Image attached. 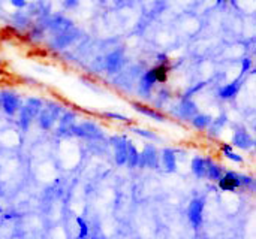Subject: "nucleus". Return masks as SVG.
Segmentation results:
<instances>
[{
	"label": "nucleus",
	"mask_w": 256,
	"mask_h": 239,
	"mask_svg": "<svg viewBox=\"0 0 256 239\" xmlns=\"http://www.w3.org/2000/svg\"><path fill=\"white\" fill-rule=\"evenodd\" d=\"M204 208H206V204L202 199H194L189 205V210H188V216H189V222L192 223V226L195 229H198L201 225H202V220H204Z\"/></svg>",
	"instance_id": "nucleus-1"
},
{
	"label": "nucleus",
	"mask_w": 256,
	"mask_h": 239,
	"mask_svg": "<svg viewBox=\"0 0 256 239\" xmlns=\"http://www.w3.org/2000/svg\"><path fill=\"white\" fill-rule=\"evenodd\" d=\"M134 132L135 133H140L141 136H144V138H148V139H154L156 136L153 135V133H150L148 130H142V129H134Z\"/></svg>",
	"instance_id": "nucleus-20"
},
{
	"label": "nucleus",
	"mask_w": 256,
	"mask_h": 239,
	"mask_svg": "<svg viewBox=\"0 0 256 239\" xmlns=\"http://www.w3.org/2000/svg\"><path fill=\"white\" fill-rule=\"evenodd\" d=\"M153 70H154L158 82H165L168 79V64L166 63H160L159 66L153 67Z\"/></svg>",
	"instance_id": "nucleus-17"
},
{
	"label": "nucleus",
	"mask_w": 256,
	"mask_h": 239,
	"mask_svg": "<svg viewBox=\"0 0 256 239\" xmlns=\"http://www.w3.org/2000/svg\"><path fill=\"white\" fill-rule=\"evenodd\" d=\"M192 124L200 130H204L212 126V118L206 114H196L195 117H192Z\"/></svg>",
	"instance_id": "nucleus-15"
},
{
	"label": "nucleus",
	"mask_w": 256,
	"mask_h": 239,
	"mask_svg": "<svg viewBox=\"0 0 256 239\" xmlns=\"http://www.w3.org/2000/svg\"><path fill=\"white\" fill-rule=\"evenodd\" d=\"M112 144H114V154H116L117 165H126V162H128V139L117 136V138H112Z\"/></svg>",
	"instance_id": "nucleus-4"
},
{
	"label": "nucleus",
	"mask_w": 256,
	"mask_h": 239,
	"mask_svg": "<svg viewBox=\"0 0 256 239\" xmlns=\"http://www.w3.org/2000/svg\"><path fill=\"white\" fill-rule=\"evenodd\" d=\"M132 106H134L138 112H141V114H144V115H147V117H150V118H153V120H156V121H165V117H164L159 111L152 109L150 106H146V105H141V103H134Z\"/></svg>",
	"instance_id": "nucleus-9"
},
{
	"label": "nucleus",
	"mask_w": 256,
	"mask_h": 239,
	"mask_svg": "<svg viewBox=\"0 0 256 239\" xmlns=\"http://www.w3.org/2000/svg\"><path fill=\"white\" fill-rule=\"evenodd\" d=\"M106 117H110V118H117V120H128L126 117H123V115H118V114H112V112H110V114H105Z\"/></svg>",
	"instance_id": "nucleus-21"
},
{
	"label": "nucleus",
	"mask_w": 256,
	"mask_h": 239,
	"mask_svg": "<svg viewBox=\"0 0 256 239\" xmlns=\"http://www.w3.org/2000/svg\"><path fill=\"white\" fill-rule=\"evenodd\" d=\"M220 190L224 192H234L237 190L238 187H242V178H240V174H236V172H226L220 177V180L218 181Z\"/></svg>",
	"instance_id": "nucleus-3"
},
{
	"label": "nucleus",
	"mask_w": 256,
	"mask_h": 239,
	"mask_svg": "<svg viewBox=\"0 0 256 239\" xmlns=\"http://www.w3.org/2000/svg\"><path fill=\"white\" fill-rule=\"evenodd\" d=\"M162 165L168 172H176L177 171V157H176L174 150L165 148L162 151Z\"/></svg>",
	"instance_id": "nucleus-7"
},
{
	"label": "nucleus",
	"mask_w": 256,
	"mask_h": 239,
	"mask_svg": "<svg viewBox=\"0 0 256 239\" xmlns=\"http://www.w3.org/2000/svg\"><path fill=\"white\" fill-rule=\"evenodd\" d=\"M224 175V171H222V168L219 166V165H216L213 160H210L208 159V168H207V178L208 180H212V181H219L220 180V177Z\"/></svg>",
	"instance_id": "nucleus-13"
},
{
	"label": "nucleus",
	"mask_w": 256,
	"mask_h": 239,
	"mask_svg": "<svg viewBox=\"0 0 256 239\" xmlns=\"http://www.w3.org/2000/svg\"><path fill=\"white\" fill-rule=\"evenodd\" d=\"M56 117H57V114L54 111H50V109L42 111L40 112V126L44 129H50L52 126V121H54Z\"/></svg>",
	"instance_id": "nucleus-16"
},
{
	"label": "nucleus",
	"mask_w": 256,
	"mask_h": 239,
	"mask_svg": "<svg viewBox=\"0 0 256 239\" xmlns=\"http://www.w3.org/2000/svg\"><path fill=\"white\" fill-rule=\"evenodd\" d=\"M232 144L238 148H243V150H248L250 148L255 142L252 139V136L244 130V129H238L234 135V139H232Z\"/></svg>",
	"instance_id": "nucleus-6"
},
{
	"label": "nucleus",
	"mask_w": 256,
	"mask_h": 239,
	"mask_svg": "<svg viewBox=\"0 0 256 239\" xmlns=\"http://www.w3.org/2000/svg\"><path fill=\"white\" fill-rule=\"evenodd\" d=\"M180 109H182L183 117H186V118H192V117H195L198 114V108H196V105L194 103L192 99H184L182 102Z\"/></svg>",
	"instance_id": "nucleus-12"
},
{
	"label": "nucleus",
	"mask_w": 256,
	"mask_h": 239,
	"mask_svg": "<svg viewBox=\"0 0 256 239\" xmlns=\"http://www.w3.org/2000/svg\"><path fill=\"white\" fill-rule=\"evenodd\" d=\"M192 172L198 178H207V168H208V159L204 157H195L192 160Z\"/></svg>",
	"instance_id": "nucleus-8"
},
{
	"label": "nucleus",
	"mask_w": 256,
	"mask_h": 239,
	"mask_svg": "<svg viewBox=\"0 0 256 239\" xmlns=\"http://www.w3.org/2000/svg\"><path fill=\"white\" fill-rule=\"evenodd\" d=\"M0 106L3 108V111L8 114V115H14L18 112L20 106H21V102H20V97L12 93V91H3L0 94Z\"/></svg>",
	"instance_id": "nucleus-2"
},
{
	"label": "nucleus",
	"mask_w": 256,
	"mask_h": 239,
	"mask_svg": "<svg viewBox=\"0 0 256 239\" xmlns=\"http://www.w3.org/2000/svg\"><path fill=\"white\" fill-rule=\"evenodd\" d=\"M12 3L15 4V6H18V7H21V6H24V0H12Z\"/></svg>",
	"instance_id": "nucleus-23"
},
{
	"label": "nucleus",
	"mask_w": 256,
	"mask_h": 239,
	"mask_svg": "<svg viewBox=\"0 0 256 239\" xmlns=\"http://www.w3.org/2000/svg\"><path fill=\"white\" fill-rule=\"evenodd\" d=\"M76 222L80 225V235H78V239H86L88 237V226H87V223L82 219H76Z\"/></svg>",
	"instance_id": "nucleus-19"
},
{
	"label": "nucleus",
	"mask_w": 256,
	"mask_h": 239,
	"mask_svg": "<svg viewBox=\"0 0 256 239\" xmlns=\"http://www.w3.org/2000/svg\"><path fill=\"white\" fill-rule=\"evenodd\" d=\"M222 151H224V156H225L226 159H230V160H232V162H236V163H243V157L238 156L237 153H234V150H232L231 145L225 144V145L222 147Z\"/></svg>",
	"instance_id": "nucleus-18"
},
{
	"label": "nucleus",
	"mask_w": 256,
	"mask_h": 239,
	"mask_svg": "<svg viewBox=\"0 0 256 239\" xmlns=\"http://www.w3.org/2000/svg\"><path fill=\"white\" fill-rule=\"evenodd\" d=\"M238 90H240V81H234V82L222 87V90L219 91V96L222 99H232L238 93Z\"/></svg>",
	"instance_id": "nucleus-11"
},
{
	"label": "nucleus",
	"mask_w": 256,
	"mask_h": 239,
	"mask_svg": "<svg viewBox=\"0 0 256 239\" xmlns=\"http://www.w3.org/2000/svg\"><path fill=\"white\" fill-rule=\"evenodd\" d=\"M218 1H219V3H222V1H224V0H218Z\"/></svg>",
	"instance_id": "nucleus-24"
},
{
	"label": "nucleus",
	"mask_w": 256,
	"mask_h": 239,
	"mask_svg": "<svg viewBox=\"0 0 256 239\" xmlns=\"http://www.w3.org/2000/svg\"><path fill=\"white\" fill-rule=\"evenodd\" d=\"M249 67H250V60H244V61H243V70H242V72H246Z\"/></svg>",
	"instance_id": "nucleus-22"
},
{
	"label": "nucleus",
	"mask_w": 256,
	"mask_h": 239,
	"mask_svg": "<svg viewBox=\"0 0 256 239\" xmlns=\"http://www.w3.org/2000/svg\"><path fill=\"white\" fill-rule=\"evenodd\" d=\"M158 82L156 79V75H154V70L150 69L148 72H146L141 78V90L146 91V93H150V90L153 88V85Z\"/></svg>",
	"instance_id": "nucleus-10"
},
{
	"label": "nucleus",
	"mask_w": 256,
	"mask_h": 239,
	"mask_svg": "<svg viewBox=\"0 0 256 239\" xmlns=\"http://www.w3.org/2000/svg\"><path fill=\"white\" fill-rule=\"evenodd\" d=\"M126 163L132 168L140 165V151L130 141H128V162Z\"/></svg>",
	"instance_id": "nucleus-14"
},
{
	"label": "nucleus",
	"mask_w": 256,
	"mask_h": 239,
	"mask_svg": "<svg viewBox=\"0 0 256 239\" xmlns=\"http://www.w3.org/2000/svg\"><path fill=\"white\" fill-rule=\"evenodd\" d=\"M140 165L147 168H158L159 166V157L154 147H146L142 153H140Z\"/></svg>",
	"instance_id": "nucleus-5"
}]
</instances>
